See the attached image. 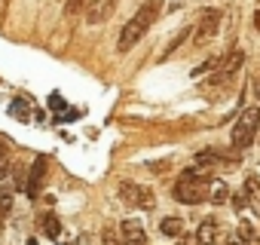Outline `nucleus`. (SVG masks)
<instances>
[{
    "label": "nucleus",
    "instance_id": "f257e3e1",
    "mask_svg": "<svg viewBox=\"0 0 260 245\" xmlns=\"http://www.w3.org/2000/svg\"><path fill=\"white\" fill-rule=\"evenodd\" d=\"M156 16H159V0H147V4L125 22V28H122V34H119V40H116V49L119 52H128L144 34H147V28L156 22Z\"/></svg>",
    "mask_w": 260,
    "mask_h": 245
},
{
    "label": "nucleus",
    "instance_id": "f03ea898",
    "mask_svg": "<svg viewBox=\"0 0 260 245\" xmlns=\"http://www.w3.org/2000/svg\"><path fill=\"white\" fill-rule=\"evenodd\" d=\"M208 175L205 172H196V169H184L178 184H175V199L184 202V205H199L205 196H208Z\"/></svg>",
    "mask_w": 260,
    "mask_h": 245
},
{
    "label": "nucleus",
    "instance_id": "7ed1b4c3",
    "mask_svg": "<svg viewBox=\"0 0 260 245\" xmlns=\"http://www.w3.org/2000/svg\"><path fill=\"white\" fill-rule=\"evenodd\" d=\"M257 129H260V110H257V107H245L242 116H239V122L233 126V147H236V150L251 147Z\"/></svg>",
    "mask_w": 260,
    "mask_h": 245
},
{
    "label": "nucleus",
    "instance_id": "20e7f679",
    "mask_svg": "<svg viewBox=\"0 0 260 245\" xmlns=\"http://www.w3.org/2000/svg\"><path fill=\"white\" fill-rule=\"evenodd\" d=\"M220 22H223V13L220 10H202L196 25H193V46H205L217 31H220Z\"/></svg>",
    "mask_w": 260,
    "mask_h": 245
},
{
    "label": "nucleus",
    "instance_id": "39448f33",
    "mask_svg": "<svg viewBox=\"0 0 260 245\" xmlns=\"http://www.w3.org/2000/svg\"><path fill=\"white\" fill-rule=\"evenodd\" d=\"M119 199H122L125 205H135V208H144V211H150V208L156 205L153 190H147V187H141V184H132V181H125V184L119 187Z\"/></svg>",
    "mask_w": 260,
    "mask_h": 245
},
{
    "label": "nucleus",
    "instance_id": "423d86ee",
    "mask_svg": "<svg viewBox=\"0 0 260 245\" xmlns=\"http://www.w3.org/2000/svg\"><path fill=\"white\" fill-rule=\"evenodd\" d=\"M242 62H245V52H242V49H230L223 58L214 62V77H211V83H226V80L242 68Z\"/></svg>",
    "mask_w": 260,
    "mask_h": 245
},
{
    "label": "nucleus",
    "instance_id": "0eeeda50",
    "mask_svg": "<svg viewBox=\"0 0 260 245\" xmlns=\"http://www.w3.org/2000/svg\"><path fill=\"white\" fill-rule=\"evenodd\" d=\"M119 242H122V245H147V233H144V227H141L138 221L125 218V221L119 224Z\"/></svg>",
    "mask_w": 260,
    "mask_h": 245
},
{
    "label": "nucleus",
    "instance_id": "6e6552de",
    "mask_svg": "<svg viewBox=\"0 0 260 245\" xmlns=\"http://www.w3.org/2000/svg\"><path fill=\"white\" fill-rule=\"evenodd\" d=\"M116 10V0H92L89 10H86V22L89 25H101L110 19V13Z\"/></svg>",
    "mask_w": 260,
    "mask_h": 245
},
{
    "label": "nucleus",
    "instance_id": "1a4fd4ad",
    "mask_svg": "<svg viewBox=\"0 0 260 245\" xmlns=\"http://www.w3.org/2000/svg\"><path fill=\"white\" fill-rule=\"evenodd\" d=\"M217 236H220V224H217L214 218L199 221V230H196V242H199V245H214Z\"/></svg>",
    "mask_w": 260,
    "mask_h": 245
},
{
    "label": "nucleus",
    "instance_id": "9d476101",
    "mask_svg": "<svg viewBox=\"0 0 260 245\" xmlns=\"http://www.w3.org/2000/svg\"><path fill=\"white\" fill-rule=\"evenodd\" d=\"M43 178H46V160H43V157H37V160H34V166H31V178H28V184H25L28 196H37V190H40Z\"/></svg>",
    "mask_w": 260,
    "mask_h": 245
},
{
    "label": "nucleus",
    "instance_id": "9b49d317",
    "mask_svg": "<svg viewBox=\"0 0 260 245\" xmlns=\"http://www.w3.org/2000/svg\"><path fill=\"white\" fill-rule=\"evenodd\" d=\"M208 199H211L214 205H223V202L230 199V187H226L220 178H208Z\"/></svg>",
    "mask_w": 260,
    "mask_h": 245
},
{
    "label": "nucleus",
    "instance_id": "f8f14e48",
    "mask_svg": "<svg viewBox=\"0 0 260 245\" xmlns=\"http://www.w3.org/2000/svg\"><path fill=\"white\" fill-rule=\"evenodd\" d=\"M159 230H162L166 236H181V233H184V218L169 215V218H162V221H159Z\"/></svg>",
    "mask_w": 260,
    "mask_h": 245
},
{
    "label": "nucleus",
    "instance_id": "ddd939ff",
    "mask_svg": "<svg viewBox=\"0 0 260 245\" xmlns=\"http://www.w3.org/2000/svg\"><path fill=\"white\" fill-rule=\"evenodd\" d=\"M40 227H43V233H46L49 239H55V236L61 233V224H58V218H55L52 211H46V215L40 218Z\"/></svg>",
    "mask_w": 260,
    "mask_h": 245
},
{
    "label": "nucleus",
    "instance_id": "4468645a",
    "mask_svg": "<svg viewBox=\"0 0 260 245\" xmlns=\"http://www.w3.org/2000/svg\"><path fill=\"white\" fill-rule=\"evenodd\" d=\"M239 242L242 245H260V239H257V233L248 221H242V227H239Z\"/></svg>",
    "mask_w": 260,
    "mask_h": 245
},
{
    "label": "nucleus",
    "instance_id": "2eb2a0df",
    "mask_svg": "<svg viewBox=\"0 0 260 245\" xmlns=\"http://www.w3.org/2000/svg\"><path fill=\"white\" fill-rule=\"evenodd\" d=\"M13 113H16V116H22V119H28V116H31V107L19 98V101H13Z\"/></svg>",
    "mask_w": 260,
    "mask_h": 245
},
{
    "label": "nucleus",
    "instance_id": "dca6fc26",
    "mask_svg": "<svg viewBox=\"0 0 260 245\" xmlns=\"http://www.w3.org/2000/svg\"><path fill=\"white\" fill-rule=\"evenodd\" d=\"M10 205H13V193H10V190L4 187V190H0V208H4V211H7Z\"/></svg>",
    "mask_w": 260,
    "mask_h": 245
},
{
    "label": "nucleus",
    "instance_id": "f3484780",
    "mask_svg": "<svg viewBox=\"0 0 260 245\" xmlns=\"http://www.w3.org/2000/svg\"><path fill=\"white\" fill-rule=\"evenodd\" d=\"M86 7V0H68V16H74V13H80Z\"/></svg>",
    "mask_w": 260,
    "mask_h": 245
},
{
    "label": "nucleus",
    "instance_id": "a211bd4d",
    "mask_svg": "<svg viewBox=\"0 0 260 245\" xmlns=\"http://www.w3.org/2000/svg\"><path fill=\"white\" fill-rule=\"evenodd\" d=\"M233 205H236V211H245V205H248V196H245V193H236Z\"/></svg>",
    "mask_w": 260,
    "mask_h": 245
},
{
    "label": "nucleus",
    "instance_id": "6ab92c4d",
    "mask_svg": "<svg viewBox=\"0 0 260 245\" xmlns=\"http://www.w3.org/2000/svg\"><path fill=\"white\" fill-rule=\"evenodd\" d=\"M4 178H10V160L0 157V181H4Z\"/></svg>",
    "mask_w": 260,
    "mask_h": 245
},
{
    "label": "nucleus",
    "instance_id": "aec40b11",
    "mask_svg": "<svg viewBox=\"0 0 260 245\" xmlns=\"http://www.w3.org/2000/svg\"><path fill=\"white\" fill-rule=\"evenodd\" d=\"M104 245H122V242L116 239V233H113V230H104Z\"/></svg>",
    "mask_w": 260,
    "mask_h": 245
},
{
    "label": "nucleus",
    "instance_id": "412c9836",
    "mask_svg": "<svg viewBox=\"0 0 260 245\" xmlns=\"http://www.w3.org/2000/svg\"><path fill=\"white\" fill-rule=\"evenodd\" d=\"M10 154V141L7 138H0V157H7Z\"/></svg>",
    "mask_w": 260,
    "mask_h": 245
},
{
    "label": "nucleus",
    "instance_id": "4be33fe9",
    "mask_svg": "<svg viewBox=\"0 0 260 245\" xmlns=\"http://www.w3.org/2000/svg\"><path fill=\"white\" fill-rule=\"evenodd\" d=\"M254 92H257V101H260V77H257V83H254Z\"/></svg>",
    "mask_w": 260,
    "mask_h": 245
},
{
    "label": "nucleus",
    "instance_id": "5701e85b",
    "mask_svg": "<svg viewBox=\"0 0 260 245\" xmlns=\"http://www.w3.org/2000/svg\"><path fill=\"white\" fill-rule=\"evenodd\" d=\"M226 245H242V242H239L236 236H230V242H226Z\"/></svg>",
    "mask_w": 260,
    "mask_h": 245
},
{
    "label": "nucleus",
    "instance_id": "b1692460",
    "mask_svg": "<svg viewBox=\"0 0 260 245\" xmlns=\"http://www.w3.org/2000/svg\"><path fill=\"white\" fill-rule=\"evenodd\" d=\"M254 25H257V31H260V13H257V16H254Z\"/></svg>",
    "mask_w": 260,
    "mask_h": 245
},
{
    "label": "nucleus",
    "instance_id": "393cba45",
    "mask_svg": "<svg viewBox=\"0 0 260 245\" xmlns=\"http://www.w3.org/2000/svg\"><path fill=\"white\" fill-rule=\"evenodd\" d=\"M28 245H37V242H34V239H28Z\"/></svg>",
    "mask_w": 260,
    "mask_h": 245
}]
</instances>
